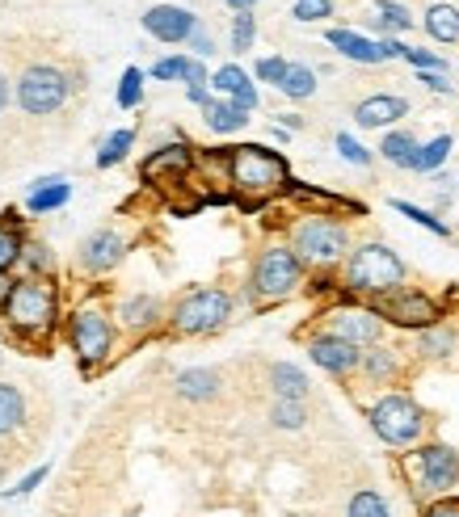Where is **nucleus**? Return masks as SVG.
Listing matches in <instances>:
<instances>
[{"mask_svg": "<svg viewBox=\"0 0 459 517\" xmlns=\"http://www.w3.org/2000/svg\"><path fill=\"white\" fill-rule=\"evenodd\" d=\"M401 471L417 501L434 505V501H443V496H455V488H459V450L447 442H426L405 454Z\"/></svg>", "mask_w": 459, "mask_h": 517, "instance_id": "1", "label": "nucleus"}, {"mask_svg": "<svg viewBox=\"0 0 459 517\" xmlns=\"http://www.w3.org/2000/svg\"><path fill=\"white\" fill-rule=\"evenodd\" d=\"M228 181L249 198H270L278 190H287V160L262 148V143H241V148L228 152Z\"/></svg>", "mask_w": 459, "mask_h": 517, "instance_id": "2", "label": "nucleus"}, {"mask_svg": "<svg viewBox=\"0 0 459 517\" xmlns=\"http://www.w3.org/2000/svg\"><path fill=\"white\" fill-rule=\"evenodd\" d=\"M346 286L358 295H375V299H384L392 291H401L405 286V261L392 253L388 244H363V248H354L350 261H346Z\"/></svg>", "mask_w": 459, "mask_h": 517, "instance_id": "3", "label": "nucleus"}, {"mask_svg": "<svg viewBox=\"0 0 459 517\" xmlns=\"http://www.w3.org/2000/svg\"><path fill=\"white\" fill-rule=\"evenodd\" d=\"M291 248H295V257L304 265L329 270V265H337L346 257L350 232H346V223H337L329 215H308V219H299L291 227Z\"/></svg>", "mask_w": 459, "mask_h": 517, "instance_id": "4", "label": "nucleus"}, {"mask_svg": "<svg viewBox=\"0 0 459 517\" xmlns=\"http://www.w3.org/2000/svg\"><path fill=\"white\" fill-rule=\"evenodd\" d=\"M299 282H304V261L295 257V248L270 244V248H262V257L253 261L249 291L257 303H283L299 291Z\"/></svg>", "mask_w": 459, "mask_h": 517, "instance_id": "5", "label": "nucleus"}, {"mask_svg": "<svg viewBox=\"0 0 459 517\" xmlns=\"http://www.w3.org/2000/svg\"><path fill=\"white\" fill-rule=\"evenodd\" d=\"M367 421L375 429V438L384 442V446H413V442H422V433H426V412L417 408V400L409 396H384V400H375L367 408Z\"/></svg>", "mask_w": 459, "mask_h": 517, "instance_id": "6", "label": "nucleus"}, {"mask_svg": "<svg viewBox=\"0 0 459 517\" xmlns=\"http://www.w3.org/2000/svg\"><path fill=\"white\" fill-rule=\"evenodd\" d=\"M232 316V299L215 286H203V291H190L182 303L173 307V328L182 337H207L215 328H224Z\"/></svg>", "mask_w": 459, "mask_h": 517, "instance_id": "7", "label": "nucleus"}, {"mask_svg": "<svg viewBox=\"0 0 459 517\" xmlns=\"http://www.w3.org/2000/svg\"><path fill=\"white\" fill-rule=\"evenodd\" d=\"M5 316H9L13 328H22V333H30V337L47 333L51 320H55V295H51V286L47 282H17L9 303H5Z\"/></svg>", "mask_w": 459, "mask_h": 517, "instance_id": "8", "label": "nucleus"}, {"mask_svg": "<svg viewBox=\"0 0 459 517\" xmlns=\"http://www.w3.org/2000/svg\"><path fill=\"white\" fill-rule=\"evenodd\" d=\"M64 97H68V80L55 68H30L22 80H17V101H22V110L34 114V118L55 114L59 106H64Z\"/></svg>", "mask_w": 459, "mask_h": 517, "instance_id": "9", "label": "nucleus"}, {"mask_svg": "<svg viewBox=\"0 0 459 517\" xmlns=\"http://www.w3.org/2000/svg\"><path fill=\"white\" fill-rule=\"evenodd\" d=\"M384 320H392V324H401V328H434L438 324V316H443V307H438L430 295H422V291H392V295H384L379 299V307H375Z\"/></svg>", "mask_w": 459, "mask_h": 517, "instance_id": "10", "label": "nucleus"}, {"mask_svg": "<svg viewBox=\"0 0 459 517\" xmlns=\"http://www.w3.org/2000/svg\"><path fill=\"white\" fill-rule=\"evenodd\" d=\"M329 333L342 337L350 345H379L384 337V316L375 312V307H333L329 312Z\"/></svg>", "mask_w": 459, "mask_h": 517, "instance_id": "11", "label": "nucleus"}, {"mask_svg": "<svg viewBox=\"0 0 459 517\" xmlns=\"http://www.w3.org/2000/svg\"><path fill=\"white\" fill-rule=\"evenodd\" d=\"M308 358L329 370V375H354L358 366H363V345H350L342 337H333V333H321V337H312L308 341Z\"/></svg>", "mask_w": 459, "mask_h": 517, "instance_id": "12", "label": "nucleus"}, {"mask_svg": "<svg viewBox=\"0 0 459 517\" xmlns=\"http://www.w3.org/2000/svg\"><path fill=\"white\" fill-rule=\"evenodd\" d=\"M110 341H114L110 320L102 312H93V307L72 320V345L81 354V362H102L110 354Z\"/></svg>", "mask_w": 459, "mask_h": 517, "instance_id": "13", "label": "nucleus"}, {"mask_svg": "<svg viewBox=\"0 0 459 517\" xmlns=\"http://www.w3.org/2000/svg\"><path fill=\"white\" fill-rule=\"evenodd\" d=\"M144 30L152 38H161V43H186V38L198 30V22H194V13L177 9V5H156V9L144 13Z\"/></svg>", "mask_w": 459, "mask_h": 517, "instance_id": "14", "label": "nucleus"}, {"mask_svg": "<svg viewBox=\"0 0 459 517\" xmlns=\"http://www.w3.org/2000/svg\"><path fill=\"white\" fill-rule=\"evenodd\" d=\"M405 114H409V101L392 97V93H375V97H367V101H358V106H354V122H358V127H367V131L392 127V122H401Z\"/></svg>", "mask_w": 459, "mask_h": 517, "instance_id": "15", "label": "nucleus"}, {"mask_svg": "<svg viewBox=\"0 0 459 517\" xmlns=\"http://www.w3.org/2000/svg\"><path fill=\"white\" fill-rule=\"evenodd\" d=\"M123 253H127V244H123V236H118V232H93L85 240V248H81V261H85V270L106 274L110 265L123 261Z\"/></svg>", "mask_w": 459, "mask_h": 517, "instance_id": "16", "label": "nucleus"}, {"mask_svg": "<svg viewBox=\"0 0 459 517\" xmlns=\"http://www.w3.org/2000/svg\"><path fill=\"white\" fill-rule=\"evenodd\" d=\"M211 85H215V93H228L236 106H241L245 114L257 106V89H253V80L236 68V64H228V68H219L215 76H211Z\"/></svg>", "mask_w": 459, "mask_h": 517, "instance_id": "17", "label": "nucleus"}, {"mask_svg": "<svg viewBox=\"0 0 459 517\" xmlns=\"http://www.w3.org/2000/svg\"><path fill=\"white\" fill-rule=\"evenodd\" d=\"M329 43L346 59H354V64H379V59H384V47L371 43L363 34H354V30H329Z\"/></svg>", "mask_w": 459, "mask_h": 517, "instance_id": "18", "label": "nucleus"}, {"mask_svg": "<svg viewBox=\"0 0 459 517\" xmlns=\"http://www.w3.org/2000/svg\"><path fill=\"white\" fill-rule=\"evenodd\" d=\"M270 391H274V400H304L308 396V375L291 362H274L270 366Z\"/></svg>", "mask_w": 459, "mask_h": 517, "instance_id": "19", "label": "nucleus"}, {"mask_svg": "<svg viewBox=\"0 0 459 517\" xmlns=\"http://www.w3.org/2000/svg\"><path fill=\"white\" fill-rule=\"evenodd\" d=\"M190 169V148H182V143H173V148H161V152H152L144 160V181H156L161 173H173V177H182Z\"/></svg>", "mask_w": 459, "mask_h": 517, "instance_id": "20", "label": "nucleus"}, {"mask_svg": "<svg viewBox=\"0 0 459 517\" xmlns=\"http://www.w3.org/2000/svg\"><path fill=\"white\" fill-rule=\"evenodd\" d=\"M455 349H459V337L451 333V328H422L417 333V354L430 358V362H451L455 358Z\"/></svg>", "mask_w": 459, "mask_h": 517, "instance_id": "21", "label": "nucleus"}, {"mask_svg": "<svg viewBox=\"0 0 459 517\" xmlns=\"http://www.w3.org/2000/svg\"><path fill=\"white\" fill-rule=\"evenodd\" d=\"M417 152H422V143H417L413 131H392V135H384V143H379V156H384L388 164H396V169H413Z\"/></svg>", "mask_w": 459, "mask_h": 517, "instance_id": "22", "label": "nucleus"}, {"mask_svg": "<svg viewBox=\"0 0 459 517\" xmlns=\"http://www.w3.org/2000/svg\"><path fill=\"white\" fill-rule=\"evenodd\" d=\"M203 118H207V127L215 135H232V131H241L245 122H249V114L236 106V101H215V97L203 106Z\"/></svg>", "mask_w": 459, "mask_h": 517, "instance_id": "23", "label": "nucleus"}, {"mask_svg": "<svg viewBox=\"0 0 459 517\" xmlns=\"http://www.w3.org/2000/svg\"><path fill=\"white\" fill-rule=\"evenodd\" d=\"M363 375L371 379V383H392L396 375H401V358H396V349H388V345H375V349H367L363 354Z\"/></svg>", "mask_w": 459, "mask_h": 517, "instance_id": "24", "label": "nucleus"}, {"mask_svg": "<svg viewBox=\"0 0 459 517\" xmlns=\"http://www.w3.org/2000/svg\"><path fill=\"white\" fill-rule=\"evenodd\" d=\"M156 80H186L190 89H203V80H207V68L198 64V59H182V55H173V59H161V64L152 68Z\"/></svg>", "mask_w": 459, "mask_h": 517, "instance_id": "25", "label": "nucleus"}, {"mask_svg": "<svg viewBox=\"0 0 459 517\" xmlns=\"http://www.w3.org/2000/svg\"><path fill=\"white\" fill-rule=\"evenodd\" d=\"M215 391H219L215 370L194 366V370H182V375H177V396H182V400H211Z\"/></svg>", "mask_w": 459, "mask_h": 517, "instance_id": "26", "label": "nucleus"}, {"mask_svg": "<svg viewBox=\"0 0 459 517\" xmlns=\"http://www.w3.org/2000/svg\"><path fill=\"white\" fill-rule=\"evenodd\" d=\"M426 30L438 43H459V9L455 5H430L426 9Z\"/></svg>", "mask_w": 459, "mask_h": 517, "instance_id": "27", "label": "nucleus"}, {"mask_svg": "<svg viewBox=\"0 0 459 517\" xmlns=\"http://www.w3.org/2000/svg\"><path fill=\"white\" fill-rule=\"evenodd\" d=\"M68 185L59 181V177H47V181H38L34 185V194H30V211L34 215H43V211H55V206H64L68 202Z\"/></svg>", "mask_w": 459, "mask_h": 517, "instance_id": "28", "label": "nucleus"}, {"mask_svg": "<svg viewBox=\"0 0 459 517\" xmlns=\"http://www.w3.org/2000/svg\"><path fill=\"white\" fill-rule=\"evenodd\" d=\"M118 316H123V324H127V328H152V324H156V316H161V303H156L152 295H139V299H127V303H123V312H118Z\"/></svg>", "mask_w": 459, "mask_h": 517, "instance_id": "29", "label": "nucleus"}, {"mask_svg": "<svg viewBox=\"0 0 459 517\" xmlns=\"http://www.w3.org/2000/svg\"><path fill=\"white\" fill-rule=\"evenodd\" d=\"M278 89H283V97H291V101H304V97L316 93V72L308 64H291Z\"/></svg>", "mask_w": 459, "mask_h": 517, "instance_id": "30", "label": "nucleus"}, {"mask_svg": "<svg viewBox=\"0 0 459 517\" xmlns=\"http://www.w3.org/2000/svg\"><path fill=\"white\" fill-rule=\"evenodd\" d=\"M26 417V404H22V391L0 383V433H13Z\"/></svg>", "mask_w": 459, "mask_h": 517, "instance_id": "31", "label": "nucleus"}, {"mask_svg": "<svg viewBox=\"0 0 459 517\" xmlns=\"http://www.w3.org/2000/svg\"><path fill=\"white\" fill-rule=\"evenodd\" d=\"M308 412H304V400H274L270 404V425L274 429H304Z\"/></svg>", "mask_w": 459, "mask_h": 517, "instance_id": "32", "label": "nucleus"}, {"mask_svg": "<svg viewBox=\"0 0 459 517\" xmlns=\"http://www.w3.org/2000/svg\"><path fill=\"white\" fill-rule=\"evenodd\" d=\"M346 517H392V509H388V501H384L379 492L363 488V492H354V496H350Z\"/></svg>", "mask_w": 459, "mask_h": 517, "instance_id": "33", "label": "nucleus"}, {"mask_svg": "<svg viewBox=\"0 0 459 517\" xmlns=\"http://www.w3.org/2000/svg\"><path fill=\"white\" fill-rule=\"evenodd\" d=\"M447 156H451V135H434L430 143H422V152H417L413 173H434Z\"/></svg>", "mask_w": 459, "mask_h": 517, "instance_id": "34", "label": "nucleus"}, {"mask_svg": "<svg viewBox=\"0 0 459 517\" xmlns=\"http://www.w3.org/2000/svg\"><path fill=\"white\" fill-rule=\"evenodd\" d=\"M392 211H401L405 219H413L417 227H426V232H434V236H451V227H447L443 219H434L430 211H422V206H413V202H401V198H396Z\"/></svg>", "mask_w": 459, "mask_h": 517, "instance_id": "35", "label": "nucleus"}, {"mask_svg": "<svg viewBox=\"0 0 459 517\" xmlns=\"http://www.w3.org/2000/svg\"><path fill=\"white\" fill-rule=\"evenodd\" d=\"M371 22H375L379 30H409L413 17H409L405 5H375V9H371Z\"/></svg>", "mask_w": 459, "mask_h": 517, "instance_id": "36", "label": "nucleus"}, {"mask_svg": "<svg viewBox=\"0 0 459 517\" xmlns=\"http://www.w3.org/2000/svg\"><path fill=\"white\" fill-rule=\"evenodd\" d=\"M144 101V72L139 68H127L123 72V85H118V106L123 110H135Z\"/></svg>", "mask_w": 459, "mask_h": 517, "instance_id": "37", "label": "nucleus"}, {"mask_svg": "<svg viewBox=\"0 0 459 517\" xmlns=\"http://www.w3.org/2000/svg\"><path fill=\"white\" fill-rule=\"evenodd\" d=\"M131 143H135V135H131V131H114V135L106 139V148L97 152V164H102V169H110V164H118V160L127 156Z\"/></svg>", "mask_w": 459, "mask_h": 517, "instance_id": "38", "label": "nucleus"}, {"mask_svg": "<svg viewBox=\"0 0 459 517\" xmlns=\"http://www.w3.org/2000/svg\"><path fill=\"white\" fill-rule=\"evenodd\" d=\"M253 34H257L253 13H236V22H232V51H249L253 47Z\"/></svg>", "mask_w": 459, "mask_h": 517, "instance_id": "39", "label": "nucleus"}, {"mask_svg": "<svg viewBox=\"0 0 459 517\" xmlns=\"http://www.w3.org/2000/svg\"><path fill=\"white\" fill-rule=\"evenodd\" d=\"M333 13V0H295V22H325Z\"/></svg>", "mask_w": 459, "mask_h": 517, "instance_id": "40", "label": "nucleus"}, {"mask_svg": "<svg viewBox=\"0 0 459 517\" xmlns=\"http://www.w3.org/2000/svg\"><path fill=\"white\" fill-rule=\"evenodd\" d=\"M17 257H22V236H17L13 227H0V274H5Z\"/></svg>", "mask_w": 459, "mask_h": 517, "instance_id": "41", "label": "nucleus"}, {"mask_svg": "<svg viewBox=\"0 0 459 517\" xmlns=\"http://www.w3.org/2000/svg\"><path fill=\"white\" fill-rule=\"evenodd\" d=\"M287 59H278V55H270V59H257V80H266V85H283V76H287Z\"/></svg>", "mask_w": 459, "mask_h": 517, "instance_id": "42", "label": "nucleus"}, {"mask_svg": "<svg viewBox=\"0 0 459 517\" xmlns=\"http://www.w3.org/2000/svg\"><path fill=\"white\" fill-rule=\"evenodd\" d=\"M337 152H342L350 164H358V169H367V164H371V152H367V148H363V143H358L354 135H346V131L337 135Z\"/></svg>", "mask_w": 459, "mask_h": 517, "instance_id": "43", "label": "nucleus"}, {"mask_svg": "<svg viewBox=\"0 0 459 517\" xmlns=\"http://www.w3.org/2000/svg\"><path fill=\"white\" fill-rule=\"evenodd\" d=\"M422 517H459V496H443V501H434L426 505Z\"/></svg>", "mask_w": 459, "mask_h": 517, "instance_id": "44", "label": "nucleus"}, {"mask_svg": "<svg viewBox=\"0 0 459 517\" xmlns=\"http://www.w3.org/2000/svg\"><path fill=\"white\" fill-rule=\"evenodd\" d=\"M43 480H47V467H38V471H30V475H26V480L17 484V488H9L5 496H26V492H34V488L43 484Z\"/></svg>", "mask_w": 459, "mask_h": 517, "instance_id": "45", "label": "nucleus"}, {"mask_svg": "<svg viewBox=\"0 0 459 517\" xmlns=\"http://www.w3.org/2000/svg\"><path fill=\"white\" fill-rule=\"evenodd\" d=\"M417 80H422V85H426V89H434V93H451V80H447L443 72H422V76H417Z\"/></svg>", "mask_w": 459, "mask_h": 517, "instance_id": "46", "label": "nucleus"}, {"mask_svg": "<svg viewBox=\"0 0 459 517\" xmlns=\"http://www.w3.org/2000/svg\"><path fill=\"white\" fill-rule=\"evenodd\" d=\"M190 47H194V55H211V51H215V43H211V34H207L203 26H198V30L190 34Z\"/></svg>", "mask_w": 459, "mask_h": 517, "instance_id": "47", "label": "nucleus"}, {"mask_svg": "<svg viewBox=\"0 0 459 517\" xmlns=\"http://www.w3.org/2000/svg\"><path fill=\"white\" fill-rule=\"evenodd\" d=\"M190 101H194V106H207L211 97H207V89H190Z\"/></svg>", "mask_w": 459, "mask_h": 517, "instance_id": "48", "label": "nucleus"}, {"mask_svg": "<svg viewBox=\"0 0 459 517\" xmlns=\"http://www.w3.org/2000/svg\"><path fill=\"white\" fill-rule=\"evenodd\" d=\"M228 5H232V9H241V13H249V9L257 5V0H228Z\"/></svg>", "mask_w": 459, "mask_h": 517, "instance_id": "49", "label": "nucleus"}, {"mask_svg": "<svg viewBox=\"0 0 459 517\" xmlns=\"http://www.w3.org/2000/svg\"><path fill=\"white\" fill-rule=\"evenodd\" d=\"M5 101H9V85H5V76H0V110H5Z\"/></svg>", "mask_w": 459, "mask_h": 517, "instance_id": "50", "label": "nucleus"}]
</instances>
